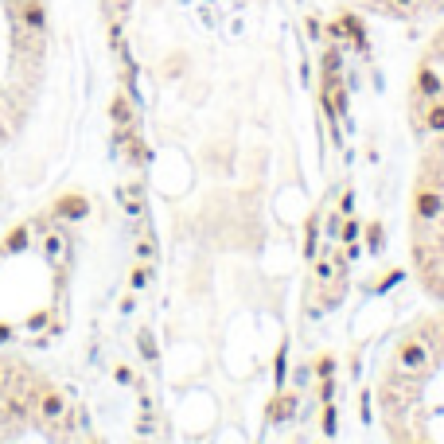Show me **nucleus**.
<instances>
[{
    "label": "nucleus",
    "instance_id": "obj_1",
    "mask_svg": "<svg viewBox=\"0 0 444 444\" xmlns=\"http://www.w3.org/2000/svg\"><path fill=\"white\" fill-rule=\"evenodd\" d=\"M36 417L43 425H55L67 417V393L59 390V386H39L36 393Z\"/></svg>",
    "mask_w": 444,
    "mask_h": 444
},
{
    "label": "nucleus",
    "instance_id": "obj_2",
    "mask_svg": "<svg viewBox=\"0 0 444 444\" xmlns=\"http://www.w3.org/2000/svg\"><path fill=\"white\" fill-rule=\"evenodd\" d=\"M51 218H59V222H82V218H90V199L82 191H63L59 199L51 203Z\"/></svg>",
    "mask_w": 444,
    "mask_h": 444
},
{
    "label": "nucleus",
    "instance_id": "obj_3",
    "mask_svg": "<svg viewBox=\"0 0 444 444\" xmlns=\"http://www.w3.org/2000/svg\"><path fill=\"white\" fill-rule=\"evenodd\" d=\"M440 211H444V199H440V191H433V187H421V191L413 195V215L421 218V222H433V218H440Z\"/></svg>",
    "mask_w": 444,
    "mask_h": 444
},
{
    "label": "nucleus",
    "instance_id": "obj_4",
    "mask_svg": "<svg viewBox=\"0 0 444 444\" xmlns=\"http://www.w3.org/2000/svg\"><path fill=\"white\" fill-rule=\"evenodd\" d=\"M398 363H401V370H425L429 366V347H425L421 339H406L401 343V351H398Z\"/></svg>",
    "mask_w": 444,
    "mask_h": 444
},
{
    "label": "nucleus",
    "instance_id": "obj_5",
    "mask_svg": "<svg viewBox=\"0 0 444 444\" xmlns=\"http://www.w3.org/2000/svg\"><path fill=\"white\" fill-rule=\"evenodd\" d=\"M20 23L28 31H43L47 28V4L43 0H20Z\"/></svg>",
    "mask_w": 444,
    "mask_h": 444
},
{
    "label": "nucleus",
    "instance_id": "obj_6",
    "mask_svg": "<svg viewBox=\"0 0 444 444\" xmlns=\"http://www.w3.org/2000/svg\"><path fill=\"white\" fill-rule=\"evenodd\" d=\"M28 242H31V226H28V222H16V226L4 234V242H0V258H8V253H20V250H28Z\"/></svg>",
    "mask_w": 444,
    "mask_h": 444
},
{
    "label": "nucleus",
    "instance_id": "obj_7",
    "mask_svg": "<svg viewBox=\"0 0 444 444\" xmlns=\"http://www.w3.org/2000/svg\"><path fill=\"white\" fill-rule=\"evenodd\" d=\"M440 90H444V82H440V74L433 70V67L417 70V94H421V97H437Z\"/></svg>",
    "mask_w": 444,
    "mask_h": 444
},
{
    "label": "nucleus",
    "instance_id": "obj_8",
    "mask_svg": "<svg viewBox=\"0 0 444 444\" xmlns=\"http://www.w3.org/2000/svg\"><path fill=\"white\" fill-rule=\"evenodd\" d=\"M110 117H113V125H133V102H129V94H113V102H110Z\"/></svg>",
    "mask_w": 444,
    "mask_h": 444
},
{
    "label": "nucleus",
    "instance_id": "obj_9",
    "mask_svg": "<svg viewBox=\"0 0 444 444\" xmlns=\"http://www.w3.org/2000/svg\"><path fill=\"white\" fill-rule=\"evenodd\" d=\"M292 413H296V398H292V393H281V398L273 401V409H269L273 421H285V417H292Z\"/></svg>",
    "mask_w": 444,
    "mask_h": 444
},
{
    "label": "nucleus",
    "instance_id": "obj_10",
    "mask_svg": "<svg viewBox=\"0 0 444 444\" xmlns=\"http://www.w3.org/2000/svg\"><path fill=\"white\" fill-rule=\"evenodd\" d=\"M339 23H343V36H351L359 43V51H366V36H363V23L355 20V16H339Z\"/></svg>",
    "mask_w": 444,
    "mask_h": 444
},
{
    "label": "nucleus",
    "instance_id": "obj_11",
    "mask_svg": "<svg viewBox=\"0 0 444 444\" xmlns=\"http://www.w3.org/2000/svg\"><path fill=\"white\" fill-rule=\"evenodd\" d=\"M425 129H429V133H444V102H437L425 113Z\"/></svg>",
    "mask_w": 444,
    "mask_h": 444
},
{
    "label": "nucleus",
    "instance_id": "obj_12",
    "mask_svg": "<svg viewBox=\"0 0 444 444\" xmlns=\"http://www.w3.org/2000/svg\"><path fill=\"white\" fill-rule=\"evenodd\" d=\"M324 70H327V78H339V70H343V55L335 51V47H327V51H324Z\"/></svg>",
    "mask_w": 444,
    "mask_h": 444
},
{
    "label": "nucleus",
    "instance_id": "obj_13",
    "mask_svg": "<svg viewBox=\"0 0 444 444\" xmlns=\"http://www.w3.org/2000/svg\"><path fill=\"white\" fill-rule=\"evenodd\" d=\"M117 199H125V211H129V215H137V211H141V191H137V187L117 191Z\"/></svg>",
    "mask_w": 444,
    "mask_h": 444
},
{
    "label": "nucleus",
    "instance_id": "obj_14",
    "mask_svg": "<svg viewBox=\"0 0 444 444\" xmlns=\"http://www.w3.org/2000/svg\"><path fill=\"white\" fill-rule=\"evenodd\" d=\"M148 277H152V269H148V265H137L133 273H129V285H133V289H144Z\"/></svg>",
    "mask_w": 444,
    "mask_h": 444
},
{
    "label": "nucleus",
    "instance_id": "obj_15",
    "mask_svg": "<svg viewBox=\"0 0 444 444\" xmlns=\"http://www.w3.org/2000/svg\"><path fill=\"white\" fill-rule=\"evenodd\" d=\"M316 374H319V378H332V374H335V359H332V355H319V359H316Z\"/></svg>",
    "mask_w": 444,
    "mask_h": 444
},
{
    "label": "nucleus",
    "instance_id": "obj_16",
    "mask_svg": "<svg viewBox=\"0 0 444 444\" xmlns=\"http://www.w3.org/2000/svg\"><path fill=\"white\" fill-rule=\"evenodd\" d=\"M339 234H343V238H339V242H347V245H355V242H359V234H363V226H359V222H347V226H343V230H339Z\"/></svg>",
    "mask_w": 444,
    "mask_h": 444
},
{
    "label": "nucleus",
    "instance_id": "obj_17",
    "mask_svg": "<svg viewBox=\"0 0 444 444\" xmlns=\"http://www.w3.org/2000/svg\"><path fill=\"white\" fill-rule=\"evenodd\" d=\"M137 343H141V355H144V359H156V343L148 339V332L137 335Z\"/></svg>",
    "mask_w": 444,
    "mask_h": 444
},
{
    "label": "nucleus",
    "instance_id": "obj_18",
    "mask_svg": "<svg viewBox=\"0 0 444 444\" xmlns=\"http://www.w3.org/2000/svg\"><path fill=\"white\" fill-rule=\"evenodd\" d=\"M324 433H335V409H332V401H327V409H324Z\"/></svg>",
    "mask_w": 444,
    "mask_h": 444
},
{
    "label": "nucleus",
    "instance_id": "obj_19",
    "mask_svg": "<svg viewBox=\"0 0 444 444\" xmlns=\"http://www.w3.org/2000/svg\"><path fill=\"white\" fill-rule=\"evenodd\" d=\"M113 378H117L121 386H129V382H133V370H129V366H117V370H113Z\"/></svg>",
    "mask_w": 444,
    "mask_h": 444
},
{
    "label": "nucleus",
    "instance_id": "obj_20",
    "mask_svg": "<svg viewBox=\"0 0 444 444\" xmlns=\"http://www.w3.org/2000/svg\"><path fill=\"white\" fill-rule=\"evenodd\" d=\"M339 211H343V215H351V211H355V195H343V203H339Z\"/></svg>",
    "mask_w": 444,
    "mask_h": 444
},
{
    "label": "nucleus",
    "instance_id": "obj_21",
    "mask_svg": "<svg viewBox=\"0 0 444 444\" xmlns=\"http://www.w3.org/2000/svg\"><path fill=\"white\" fill-rule=\"evenodd\" d=\"M47 324V312H36V316H28V327H43Z\"/></svg>",
    "mask_w": 444,
    "mask_h": 444
},
{
    "label": "nucleus",
    "instance_id": "obj_22",
    "mask_svg": "<svg viewBox=\"0 0 444 444\" xmlns=\"http://www.w3.org/2000/svg\"><path fill=\"white\" fill-rule=\"evenodd\" d=\"M12 339V324H4V319H0V343H8Z\"/></svg>",
    "mask_w": 444,
    "mask_h": 444
},
{
    "label": "nucleus",
    "instance_id": "obj_23",
    "mask_svg": "<svg viewBox=\"0 0 444 444\" xmlns=\"http://www.w3.org/2000/svg\"><path fill=\"white\" fill-rule=\"evenodd\" d=\"M393 4H401V8H409V4H413V0H393Z\"/></svg>",
    "mask_w": 444,
    "mask_h": 444
}]
</instances>
